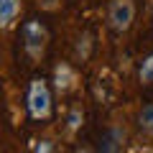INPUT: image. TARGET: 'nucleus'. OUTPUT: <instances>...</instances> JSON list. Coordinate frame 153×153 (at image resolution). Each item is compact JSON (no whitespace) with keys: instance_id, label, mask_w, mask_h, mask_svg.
<instances>
[{"instance_id":"nucleus-1","label":"nucleus","mask_w":153,"mask_h":153,"mask_svg":"<svg viewBox=\"0 0 153 153\" xmlns=\"http://www.w3.org/2000/svg\"><path fill=\"white\" fill-rule=\"evenodd\" d=\"M26 107H28V115L33 120H49L51 117V89L44 79H31L28 84V94H26Z\"/></svg>"},{"instance_id":"nucleus-2","label":"nucleus","mask_w":153,"mask_h":153,"mask_svg":"<svg viewBox=\"0 0 153 153\" xmlns=\"http://www.w3.org/2000/svg\"><path fill=\"white\" fill-rule=\"evenodd\" d=\"M23 36V51L31 61H41L46 54V44H49V31L41 21H26L21 28Z\"/></svg>"},{"instance_id":"nucleus-3","label":"nucleus","mask_w":153,"mask_h":153,"mask_svg":"<svg viewBox=\"0 0 153 153\" xmlns=\"http://www.w3.org/2000/svg\"><path fill=\"white\" fill-rule=\"evenodd\" d=\"M135 21V5L133 0H112L107 10V23L115 33H125Z\"/></svg>"},{"instance_id":"nucleus-4","label":"nucleus","mask_w":153,"mask_h":153,"mask_svg":"<svg viewBox=\"0 0 153 153\" xmlns=\"http://www.w3.org/2000/svg\"><path fill=\"white\" fill-rule=\"evenodd\" d=\"M74 84H76V71L71 69L69 64H59L54 69V87H56V92L66 94L69 89H74Z\"/></svg>"},{"instance_id":"nucleus-5","label":"nucleus","mask_w":153,"mask_h":153,"mask_svg":"<svg viewBox=\"0 0 153 153\" xmlns=\"http://www.w3.org/2000/svg\"><path fill=\"white\" fill-rule=\"evenodd\" d=\"M21 0H0V28H10L18 21Z\"/></svg>"},{"instance_id":"nucleus-6","label":"nucleus","mask_w":153,"mask_h":153,"mask_svg":"<svg viewBox=\"0 0 153 153\" xmlns=\"http://www.w3.org/2000/svg\"><path fill=\"white\" fill-rule=\"evenodd\" d=\"M138 125H140V130L146 133V135H153V105H146V107L140 110Z\"/></svg>"},{"instance_id":"nucleus-7","label":"nucleus","mask_w":153,"mask_h":153,"mask_svg":"<svg viewBox=\"0 0 153 153\" xmlns=\"http://www.w3.org/2000/svg\"><path fill=\"white\" fill-rule=\"evenodd\" d=\"M138 76H140V82H143V84H151V82H153V54L140 64V71H138Z\"/></svg>"},{"instance_id":"nucleus-8","label":"nucleus","mask_w":153,"mask_h":153,"mask_svg":"<svg viewBox=\"0 0 153 153\" xmlns=\"http://www.w3.org/2000/svg\"><path fill=\"white\" fill-rule=\"evenodd\" d=\"M82 120H84L82 110H71V112H69V117H66V128H69V133L79 130V125H82Z\"/></svg>"},{"instance_id":"nucleus-9","label":"nucleus","mask_w":153,"mask_h":153,"mask_svg":"<svg viewBox=\"0 0 153 153\" xmlns=\"http://www.w3.org/2000/svg\"><path fill=\"white\" fill-rule=\"evenodd\" d=\"M89 46H92V38H89V33H84V36L79 38V44H76V56L82 61L89 56Z\"/></svg>"},{"instance_id":"nucleus-10","label":"nucleus","mask_w":153,"mask_h":153,"mask_svg":"<svg viewBox=\"0 0 153 153\" xmlns=\"http://www.w3.org/2000/svg\"><path fill=\"white\" fill-rule=\"evenodd\" d=\"M36 3H38V8H41V10H56L61 0H36Z\"/></svg>"},{"instance_id":"nucleus-11","label":"nucleus","mask_w":153,"mask_h":153,"mask_svg":"<svg viewBox=\"0 0 153 153\" xmlns=\"http://www.w3.org/2000/svg\"><path fill=\"white\" fill-rule=\"evenodd\" d=\"M33 151H54V143L51 140H41V143H36V146H33Z\"/></svg>"}]
</instances>
